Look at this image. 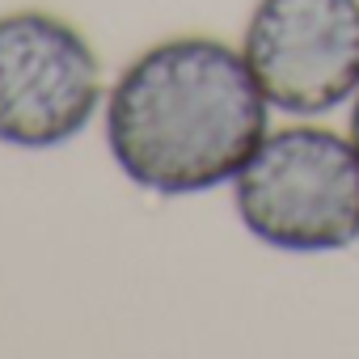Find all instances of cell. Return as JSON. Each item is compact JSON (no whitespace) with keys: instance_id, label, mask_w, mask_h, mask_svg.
I'll list each match as a JSON object with an SVG mask.
<instances>
[{"instance_id":"7a4b0ae2","label":"cell","mask_w":359,"mask_h":359,"mask_svg":"<svg viewBox=\"0 0 359 359\" xmlns=\"http://www.w3.org/2000/svg\"><path fill=\"white\" fill-rule=\"evenodd\" d=\"M245 233L283 254H338L359 241V148L317 118L271 127L233 177Z\"/></svg>"},{"instance_id":"5b68a950","label":"cell","mask_w":359,"mask_h":359,"mask_svg":"<svg viewBox=\"0 0 359 359\" xmlns=\"http://www.w3.org/2000/svg\"><path fill=\"white\" fill-rule=\"evenodd\" d=\"M346 110H351V123H346V131H351V140H355V148H359V93L351 97V106H346Z\"/></svg>"},{"instance_id":"277c9868","label":"cell","mask_w":359,"mask_h":359,"mask_svg":"<svg viewBox=\"0 0 359 359\" xmlns=\"http://www.w3.org/2000/svg\"><path fill=\"white\" fill-rule=\"evenodd\" d=\"M102 68L76 26L43 9L0 18V144L55 148L89 127Z\"/></svg>"},{"instance_id":"6da1fadb","label":"cell","mask_w":359,"mask_h":359,"mask_svg":"<svg viewBox=\"0 0 359 359\" xmlns=\"http://www.w3.org/2000/svg\"><path fill=\"white\" fill-rule=\"evenodd\" d=\"M271 131V102L241 47L177 34L123 68L106 102V144L135 187L203 195L233 182Z\"/></svg>"},{"instance_id":"3957f363","label":"cell","mask_w":359,"mask_h":359,"mask_svg":"<svg viewBox=\"0 0 359 359\" xmlns=\"http://www.w3.org/2000/svg\"><path fill=\"white\" fill-rule=\"evenodd\" d=\"M241 55L271 110L325 118L359 93V0H258Z\"/></svg>"}]
</instances>
